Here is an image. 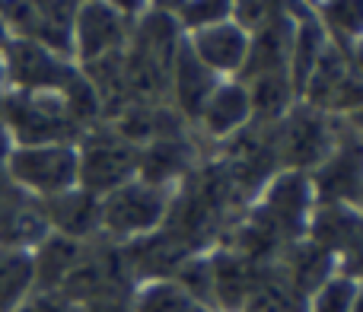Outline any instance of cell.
Instances as JSON below:
<instances>
[{
    "mask_svg": "<svg viewBox=\"0 0 363 312\" xmlns=\"http://www.w3.org/2000/svg\"><path fill=\"white\" fill-rule=\"evenodd\" d=\"M10 175L38 194H61L74 179V160L64 150H23L10 160Z\"/></svg>",
    "mask_w": 363,
    "mask_h": 312,
    "instance_id": "obj_1",
    "label": "cell"
},
{
    "mask_svg": "<svg viewBox=\"0 0 363 312\" xmlns=\"http://www.w3.org/2000/svg\"><path fill=\"white\" fill-rule=\"evenodd\" d=\"M77 262H80V245H77V239H67V236L42 239L38 252L32 255L35 287L42 290V294L61 290V284L67 281V274L77 268Z\"/></svg>",
    "mask_w": 363,
    "mask_h": 312,
    "instance_id": "obj_2",
    "label": "cell"
},
{
    "mask_svg": "<svg viewBox=\"0 0 363 312\" xmlns=\"http://www.w3.org/2000/svg\"><path fill=\"white\" fill-rule=\"evenodd\" d=\"M32 290H35L32 255L26 249L0 245V312H16Z\"/></svg>",
    "mask_w": 363,
    "mask_h": 312,
    "instance_id": "obj_3",
    "label": "cell"
},
{
    "mask_svg": "<svg viewBox=\"0 0 363 312\" xmlns=\"http://www.w3.org/2000/svg\"><path fill=\"white\" fill-rule=\"evenodd\" d=\"M160 217V201L150 191H118L102 211L108 230L115 233H134L150 226Z\"/></svg>",
    "mask_w": 363,
    "mask_h": 312,
    "instance_id": "obj_4",
    "label": "cell"
},
{
    "mask_svg": "<svg viewBox=\"0 0 363 312\" xmlns=\"http://www.w3.org/2000/svg\"><path fill=\"white\" fill-rule=\"evenodd\" d=\"M42 217H45V223H55L61 230V236H67V239L83 236L96 223L93 201L83 198V194H64V191L48 201V211Z\"/></svg>",
    "mask_w": 363,
    "mask_h": 312,
    "instance_id": "obj_5",
    "label": "cell"
},
{
    "mask_svg": "<svg viewBox=\"0 0 363 312\" xmlns=\"http://www.w3.org/2000/svg\"><path fill=\"white\" fill-rule=\"evenodd\" d=\"M354 296L351 281H332L315 296V312H354Z\"/></svg>",
    "mask_w": 363,
    "mask_h": 312,
    "instance_id": "obj_6",
    "label": "cell"
},
{
    "mask_svg": "<svg viewBox=\"0 0 363 312\" xmlns=\"http://www.w3.org/2000/svg\"><path fill=\"white\" fill-rule=\"evenodd\" d=\"M16 312H70L67 300L64 296H55V294H38V296H26L23 306Z\"/></svg>",
    "mask_w": 363,
    "mask_h": 312,
    "instance_id": "obj_7",
    "label": "cell"
},
{
    "mask_svg": "<svg viewBox=\"0 0 363 312\" xmlns=\"http://www.w3.org/2000/svg\"><path fill=\"white\" fill-rule=\"evenodd\" d=\"M6 150H10V147H6V134H4V128H0V166H4V160H6Z\"/></svg>",
    "mask_w": 363,
    "mask_h": 312,
    "instance_id": "obj_8",
    "label": "cell"
},
{
    "mask_svg": "<svg viewBox=\"0 0 363 312\" xmlns=\"http://www.w3.org/2000/svg\"><path fill=\"white\" fill-rule=\"evenodd\" d=\"M354 312H363V294L354 296Z\"/></svg>",
    "mask_w": 363,
    "mask_h": 312,
    "instance_id": "obj_9",
    "label": "cell"
}]
</instances>
